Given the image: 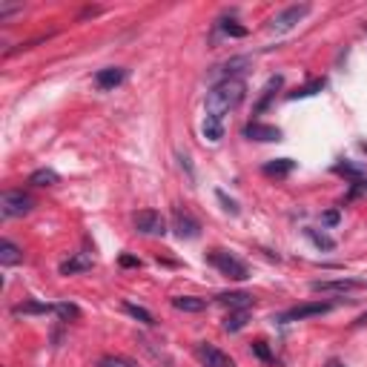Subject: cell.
<instances>
[{
    "mask_svg": "<svg viewBox=\"0 0 367 367\" xmlns=\"http://www.w3.org/2000/svg\"><path fill=\"white\" fill-rule=\"evenodd\" d=\"M330 367H338V364H330Z\"/></svg>",
    "mask_w": 367,
    "mask_h": 367,
    "instance_id": "obj_38",
    "label": "cell"
},
{
    "mask_svg": "<svg viewBox=\"0 0 367 367\" xmlns=\"http://www.w3.org/2000/svg\"><path fill=\"white\" fill-rule=\"evenodd\" d=\"M207 261H210L221 276H227V279H233V281H244V279L250 276V267L244 264L241 258H235L233 253H227V250H210V253H207Z\"/></svg>",
    "mask_w": 367,
    "mask_h": 367,
    "instance_id": "obj_2",
    "label": "cell"
},
{
    "mask_svg": "<svg viewBox=\"0 0 367 367\" xmlns=\"http://www.w3.org/2000/svg\"><path fill=\"white\" fill-rule=\"evenodd\" d=\"M23 6L20 3H0V20H6V17H12L15 12H20Z\"/></svg>",
    "mask_w": 367,
    "mask_h": 367,
    "instance_id": "obj_32",
    "label": "cell"
},
{
    "mask_svg": "<svg viewBox=\"0 0 367 367\" xmlns=\"http://www.w3.org/2000/svg\"><path fill=\"white\" fill-rule=\"evenodd\" d=\"M241 135L247 138V141H261V143L281 141V130L273 127V124H261V120H250V124L241 130Z\"/></svg>",
    "mask_w": 367,
    "mask_h": 367,
    "instance_id": "obj_9",
    "label": "cell"
},
{
    "mask_svg": "<svg viewBox=\"0 0 367 367\" xmlns=\"http://www.w3.org/2000/svg\"><path fill=\"white\" fill-rule=\"evenodd\" d=\"M61 276H78V273H86L92 270V258L86 253H75V256H69L66 261H61Z\"/></svg>",
    "mask_w": 367,
    "mask_h": 367,
    "instance_id": "obj_14",
    "label": "cell"
},
{
    "mask_svg": "<svg viewBox=\"0 0 367 367\" xmlns=\"http://www.w3.org/2000/svg\"><path fill=\"white\" fill-rule=\"evenodd\" d=\"M12 313H15V315H46V313H55V304H43V302H26V304H17Z\"/></svg>",
    "mask_w": 367,
    "mask_h": 367,
    "instance_id": "obj_21",
    "label": "cell"
},
{
    "mask_svg": "<svg viewBox=\"0 0 367 367\" xmlns=\"http://www.w3.org/2000/svg\"><path fill=\"white\" fill-rule=\"evenodd\" d=\"M356 287H361V281H353V279H336V281H313L310 284V290L313 292H350V290H356Z\"/></svg>",
    "mask_w": 367,
    "mask_h": 367,
    "instance_id": "obj_15",
    "label": "cell"
},
{
    "mask_svg": "<svg viewBox=\"0 0 367 367\" xmlns=\"http://www.w3.org/2000/svg\"><path fill=\"white\" fill-rule=\"evenodd\" d=\"M173 230L178 238H198L201 235V224L187 212V210H175L173 212Z\"/></svg>",
    "mask_w": 367,
    "mask_h": 367,
    "instance_id": "obj_11",
    "label": "cell"
},
{
    "mask_svg": "<svg viewBox=\"0 0 367 367\" xmlns=\"http://www.w3.org/2000/svg\"><path fill=\"white\" fill-rule=\"evenodd\" d=\"M244 95H247V84H244V78L215 81L212 89L207 92V115L224 118L227 112H233L244 101Z\"/></svg>",
    "mask_w": 367,
    "mask_h": 367,
    "instance_id": "obj_1",
    "label": "cell"
},
{
    "mask_svg": "<svg viewBox=\"0 0 367 367\" xmlns=\"http://www.w3.org/2000/svg\"><path fill=\"white\" fill-rule=\"evenodd\" d=\"M124 78H127V72L120 69V66H107V69H97L95 72V86L104 89V92H109V89H115V86L124 84Z\"/></svg>",
    "mask_w": 367,
    "mask_h": 367,
    "instance_id": "obj_12",
    "label": "cell"
},
{
    "mask_svg": "<svg viewBox=\"0 0 367 367\" xmlns=\"http://www.w3.org/2000/svg\"><path fill=\"white\" fill-rule=\"evenodd\" d=\"M215 198L224 204V210H227L230 215H238V204H235L233 198H227V192H224V189H218V192H215Z\"/></svg>",
    "mask_w": 367,
    "mask_h": 367,
    "instance_id": "obj_30",
    "label": "cell"
},
{
    "mask_svg": "<svg viewBox=\"0 0 367 367\" xmlns=\"http://www.w3.org/2000/svg\"><path fill=\"white\" fill-rule=\"evenodd\" d=\"M20 261H23V253H20L17 244H12L9 238L0 241V264H3V267H12V264H20Z\"/></svg>",
    "mask_w": 367,
    "mask_h": 367,
    "instance_id": "obj_20",
    "label": "cell"
},
{
    "mask_svg": "<svg viewBox=\"0 0 367 367\" xmlns=\"http://www.w3.org/2000/svg\"><path fill=\"white\" fill-rule=\"evenodd\" d=\"M97 367H135V361L124 359V356H101L97 359Z\"/></svg>",
    "mask_w": 367,
    "mask_h": 367,
    "instance_id": "obj_28",
    "label": "cell"
},
{
    "mask_svg": "<svg viewBox=\"0 0 367 367\" xmlns=\"http://www.w3.org/2000/svg\"><path fill=\"white\" fill-rule=\"evenodd\" d=\"M124 310L132 315L135 322H141V325H146V327H153L155 325V315L146 310V307H141V304H132V302H124Z\"/></svg>",
    "mask_w": 367,
    "mask_h": 367,
    "instance_id": "obj_24",
    "label": "cell"
},
{
    "mask_svg": "<svg viewBox=\"0 0 367 367\" xmlns=\"http://www.w3.org/2000/svg\"><path fill=\"white\" fill-rule=\"evenodd\" d=\"M173 307L181 310V313H201V310H207V299H198V296H173Z\"/></svg>",
    "mask_w": 367,
    "mask_h": 367,
    "instance_id": "obj_19",
    "label": "cell"
},
{
    "mask_svg": "<svg viewBox=\"0 0 367 367\" xmlns=\"http://www.w3.org/2000/svg\"><path fill=\"white\" fill-rule=\"evenodd\" d=\"M247 319H250V313H247V310H230L221 327H224L227 333H238L244 325H247Z\"/></svg>",
    "mask_w": 367,
    "mask_h": 367,
    "instance_id": "obj_23",
    "label": "cell"
},
{
    "mask_svg": "<svg viewBox=\"0 0 367 367\" xmlns=\"http://www.w3.org/2000/svg\"><path fill=\"white\" fill-rule=\"evenodd\" d=\"M338 218H341V212H338V210H330V212L322 215V224H325V227H336Z\"/></svg>",
    "mask_w": 367,
    "mask_h": 367,
    "instance_id": "obj_33",
    "label": "cell"
},
{
    "mask_svg": "<svg viewBox=\"0 0 367 367\" xmlns=\"http://www.w3.org/2000/svg\"><path fill=\"white\" fill-rule=\"evenodd\" d=\"M307 15H310V3H292V6L281 9L279 15H273V20L267 23V29L276 32V35H284V32H290V29H296Z\"/></svg>",
    "mask_w": 367,
    "mask_h": 367,
    "instance_id": "obj_5",
    "label": "cell"
},
{
    "mask_svg": "<svg viewBox=\"0 0 367 367\" xmlns=\"http://www.w3.org/2000/svg\"><path fill=\"white\" fill-rule=\"evenodd\" d=\"M55 315L61 322H75V319H81V307L72 302H61V304H55Z\"/></svg>",
    "mask_w": 367,
    "mask_h": 367,
    "instance_id": "obj_26",
    "label": "cell"
},
{
    "mask_svg": "<svg viewBox=\"0 0 367 367\" xmlns=\"http://www.w3.org/2000/svg\"><path fill=\"white\" fill-rule=\"evenodd\" d=\"M361 287H367V281H361Z\"/></svg>",
    "mask_w": 367,
    "mask_h": 367,
    "instance_id": "obj_37",
    "label": "cell"
},
{
    "mask_svg": "<svg viewBox=\"0 0 367 367\" xmlns=\"http://www.w3.org/2000/svg\"><path fill=\"white\" fill-rule=\"evenodd\" d=\"M58 181H61V175L55 173V169H35V173L29 175L32 187H55Z\"/></svg>",
    "mask_w": 367,
    "mask_h": 367,
    "instance_id": "obj_22",
    "label": "cell"
},
{
    "mask_svg": "<svg viewBox=\"0 0 367 367\" xmlns=\"http://www.w3.org/2000/svg\"><path fill=\"white\" fill-rule=\"evenodd\" d=\"M304 233H307V238H310V241H313L319 250H333V247H336V241H333L330 235L319 233V230H304Z\"/></svg>",
    "mask_w": 367,
    "mask_h": 367,
    "instance_id": "obj_27",
    "label": "cell"
},
{
    "mask_svg": "<svg viewBox=\"0 0 367 367\" xmlns=\"http://www.w3.org/2000/svg\"><path fill=\"white\" fill-rule=\"evenodd\" d=\"M32 207H35V198L23 189H6L0 195V215L3 218H23L32 212Z\"/></svg>",
    "mask_w": 367,
    "mask_h": 367,
    "instance_id": "obj_3",
    "label": "cell"
},
{
    "mask_svg": "<svg viewBox=\"0 0 367 367\" xmlns=\"http://www.w3.org/2000/svg\"><path fill=\"white\" fill-rule=\"evenodd\" d=\"M215 302L230 310H247L253 304V296L250 292H221V296H215Z\"/></svg>",
    "mask_w": 367,
    "mask_h": 367,
    "instance_id": "obj_16",
    "label": "cell"
},
{
    "mask_svg": "<svg viewBox=\"0 0 367 367\" xmlns=\"http://www.w3.org/2000/svg\"><path fill=\"white\" fill-rule=\"evenodd\" d=\"M333 310V302H307V304H296L284 313H279L273 322L279 325H292V322H304V319H315V315H325Z\"/></svg>",
    "mask_w": 367,
    "mask_h": 367,
    "instance_id": "obj_6",
    "label": "cell"
},
{
    "mask_svg": "<svg viewBox=\"0 0 367 367\" xmlns=\"http://www.w3.org/2000/svg\"><path fill=\"white\" fill-rule=\"evenodd\" d=\"M292 169H296V161L292 158H276L270 164H264V175H270V178H284L290 175Z\"/></svg>",
    "mask_w": 367,
    "mask_h": 367,
    "instance_id": "obj_18",
    "label": "cell"
},
{
    "mask_svg": "<svg viewBox=\"0 0 367 367\" xmlns=\"http://www.w3.org/2000/svg\"><path fill=\"white\" fill-rule=\"evenodd\" d=\"M364 325H367V313H361V315H359V319L353 322V327H364Z\"/></svg>",
    "mask_w": 367,
    "mask_h": 367,
    "instance_id": "obj_35",
    "label": "cell"
},
{
    "mask_svg": "<svg viewBox=\"0 0 367 367\" xmlns=\"http://www.w3.org/2000/svg\"><path fill=\"white\" fill-rule=\"evenodd\" d=\"M221 32L230 35V38H244V35H247V29L238 26L235 20H221Z\"/></svg>",
    "mask_w": 367,
    "mask_h": 367,
    "instance_id": "obj_29",
    "label": "cell"
},
{
    "mask_svg": "<svg viewBox=\"0 0 367 367\" xmlns=\"http://www.w3.org/2000/svg\"><path fill=\"white\" fill-rule=\"evenodd\" d=\"M135 230L141 235H164L166 218L158 210H141V212H135Z\"/></svg>",
    "mask_w": 367,
    "mask_h": 367,
    "instance_id": "obj_7",
    "label": "cell"
},
{
    "mask_svg": "<svg viewBox=\"0 0 367 367\" xmlns=\"http://www.w3.org/2000/svg\"><path fill=\"white\" fill-rule=\"evenodd\" d=\"M195 356H198V361L204 367H235V361L227 353H221L215 345H207V341H201V345L195 348Z\"/></svg>",
    "mask_w": 367,
    "mask_h": 367,
    "instance_id": "obj_10",
    "label": "cell"
},
{
    "mask_svg": "<svg viewBox=\"0 0 367 367\" xmlns=\"http://www.w3.org/2000/svg\"><path fill=\"white\" fill-rule=\"evenodd\" d=\"M333 173L341 175V178H348L350 181V195H348V201L359 198V195H367V166L356 164V161H338L333 166Z\"/></svg>",
    "mask_w": 367,
    "mask_h": 367,
    "instance_id": "obj_4",
    "label": "cell"
},
{
    "mask_svg": "<svg viewBox=\"0 0 367 367\" xmlns=\"http://www.w3.org/2000/svg\"><path fill=\"white\" fill-rule=\"evenodd\" d=\"M120 267H141V258H135V256H120Z\"/></svg>",
    "mask_w": 367,
    "mask_h": 367,
    "instance_id": "obj_34",
    "label": "cell"
},
{
    "mask_svg": "<svg viewBox=\"0 0 367 367\" xmlns=\"http://www.w3.org/2000/svg\"><path fill=\"white\" fill-rule=\"evenodd\" d=\"M325 86H327V84H325V78H315V81L304 84L302 89H296V92H290L287 97H290V101H299V97H313V95H319V92H322Z\"/></svg>",
    "mask_w": 367,
    "mask_h": 367,
    "instance_id": "obj_25",
    "label": "cell"
},
{
    "mask_svg": "<svg viewBox=\"0 0 367 367\" xmlns=\"http://www.w3.org/2000/svg\"><path fill=\"white\" fill-rule=\"evenodd\" d=\"M359 150H361V153H367V141H361V143H359Z\"/></svg>",
    "mask_w": 367,
    "mask_h": 367,
    "instance_id": "obj_36",
    "label": "cell"
},
{
    "mask_svg": "<svg viewBox=\"0 0 367 367\" xmlns=\"http://www.w3.org/2000/svg\"><path fill=\"white\" fill-rule=\"evenodd\" d=\"M284 86V78L281 75H273L270 81L264 84V89H261V97L256 101V107H253V115H261V112H267V107L273 104V97H276V92Z\"/></svg>",
    "mask_w": 367,
    "mask_h": 367,
    "instance_id": "obj_13",
    "label": "cell"
},
{
    "mask_svg": "<svg viewBox=\"0 0 367 367\" xmlns=\"http://www.w3.org/2000/svg\"><path fill=\"white\" fill-rule=\"evenodd\" d=\"M201 132L210 143H218L224 138V118H215V115H204V124H201Z\"/></svg>",
    "mask_w": 367,
    "mask_h": 367,
    "instance_id": "obj_17",
    "label": "cell"
},
{
    "mask_svg": "<svg viewBox=\"0 0 367 367\" xmlns=\"http://www.w3.org/2000/svg\"><path fill=\"white\" fill-rule=\"evenodd\" d=\"M253 353H256V356L261 359V361H267V364L273 361V353H270V348H267L264 341H256V345H253Z\"/></svg>",
    "mask_w": 367,
    "mask_h": 367,
    "instance_id": "obj_31",
    "label": "cell"
},
{
    "mask_svg": "<svg viewBox=\"0 0 367 367\" xmlns=\"http://www.w3.org/2000/svg\"><path fill=\"white\" fill-rule=\"evenodd\" d=\"M253 66V61L247 58V55H238V58H230V61H224V63H218V66H212V78H218V81H227V78H241L244 72H247Z\"/></svg>",
    "mask_w": 367,
    "mask_h": 367,
    "instance_id": "obj_8",
    "label": "cell"
}]
</instances>
